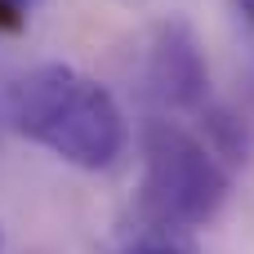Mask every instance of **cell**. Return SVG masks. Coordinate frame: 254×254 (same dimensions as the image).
<instances>
[{"instance_id": "7a4b0ae2", "label": "cell", "mask_w": 254, "mask_h": 254, "mask_svg": "<svg viewBox=\"0 0 254 254\" xmlns=\"http://www.w3.org/2000/svg\"><path fill=\"white\" fill-rule=\"evenodd\" d=\"M143 147V183H138V214L174 228H205L232 192L228 170L219 165L214 147L188 134L179 121L152 116L138 134Z\"/></svg>"}, {"instance_id": "8992f818", "label": "cell", "mask_w": 254, "mask_h": 254, "mask_svg": "<svg viewBox=\"0 0 254 254\" xmlns=\"http://www.w3.org/2000/svg\"><path fill=\"white\" fill-rule=\"evenodd\" d=\"M27 4H31V0H0V31H13V27H22V18H27Z\"/></svg>"}, {"instance_id": "6da1fadb", "label": "cell", "mask_w": 254, "mask_h": 254, "mask_svg": "<svg viewBox=\"0 0 254 254\" xmlns=\"http://www.w3.org/2000/svg\"><path fill=\"white\" fill-rule=\"evenodd\" d=\"M9 125L76 170H112L129 147V125L107 85L71 63H40L9 89Z\"/></svg>"}, {"instance_id": "5b68a950", "label": "cell", "mask_w": 254, "mask_h": 254, "mask_svg": "<svg viewBox=\"0 0 254 254\" xmlns=\"http://www.w3.org/2000/svg\"><path fill=\"white\" fill-rule=\"evenodd\" d=\"M205 125H210V134H214V147H219L228 161H246V129H241V121H237L232 112L214 107V112L205 116Z\"/></svg>"}, {"instance_id": "52a82bcc", "label": "cell", "mask_w": 254, "mask_h": 254, "mask_svg": "<svg viewBox=\"0 0 254 254\" xmlns=\"http://www.w3.org/2000/svg\"><path fill=\"white\" fill-rule=\"evenodd\" d=\"M237 9H241V13H246V18L254 22V0H237Z\"/></svg>"}, {"instance_id": "3957f363", "label": "cell", "mask_w": 254, "mask_h": 254, "mask_svg": "<svg viewBox=\"0 0 254 254\" xmlns=\"http://www.w3.org/2000/svg\"><path fill=\"white\" fill-rule=\"evenodd\" d=\"M143 85L161 107H201L210 94V63L183 18H165L147 36Z\"/></svg>"}, {"instance_id": "ba28073f", "label": "cell", "mask_w": 254, "mask_h": 254, "mask_svg": "<svg viewBox=\"0 0 254 254\" xmlns=\"http://www.w3.org/2000/svg\"><path fill=\"white\" fill-rule=\"evenodd\" d=\"M0 254H4V228H0Z\"/></svg>"}, {"instance_id": "277c9868", "label": "cell", "mask_w": 254, "mask_h": 254, "mask_svg": "<svg viewBox=\"0 0 254 254\" xmlns=\"http://www.w3.org/2000/svg\"><path fill=\"white\" fill-rule=\"evenodd\" d=\"M116 254H196L188 228H174V223H156L147 214L134 219V228L121 237Z\"/></svg>"}]
</instances>
